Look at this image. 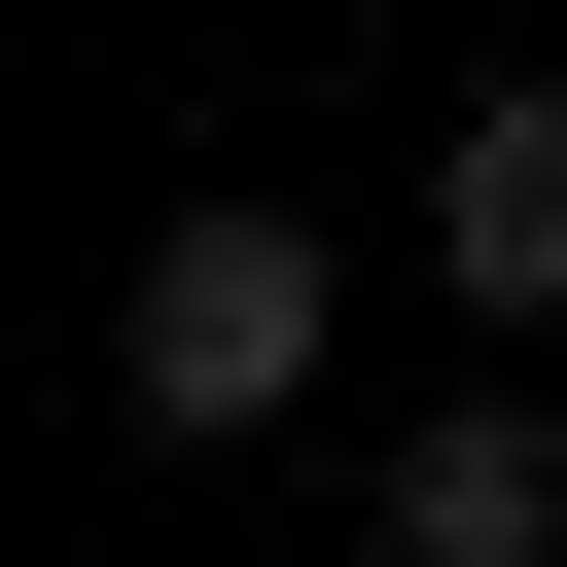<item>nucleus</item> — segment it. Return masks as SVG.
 I'll return each instance as SVG.
<instances>
[{
	"instance_id": "obj_1",
	"label": "nucleus",
	"mask_w": 567,
	"mask_h": 567,
	"mask_svg": "<svg viewBox=\"0 0 567 567\" xmlns=\"http://www.w3.org/2000/svg\"><path fill=\"white\" fill-rule=\"evenodd\" d=\"M284 390H319V248H284V213H177V248L106 284V425L213 461V425H284Z\"/></svg>"
},
{
	"instance_id": "obj_2",
	"label": "nucleus",
	"mask_w": 567,
	"mask_h": 567,
	"mask_svg": "<svg viewBox=\"0 0 567 567\" xmlns=\"http://www.w3.org/2000/svg\"><path fill=\"white\" fill-rule=\"evenodd\" d=\"M390 567H567V425L532 390H461V425H390V496H354Z\"/></svg>"
},
{
	"instance_id": "obj_3",
	"label": "nucleus",
	"mask_w": 567,
	"mask_h": 567,
	"mask_svg": "<svg viewBox=\"0 0 567 567\" xmlns=\"http://www.w3.org/2000/svg\"><path fill=\"white\" fill-rule=\"evenodd\" d=\"M425 248H461V319H567V71H496L425 142Z\"/></svg>"
}]
</instances>
